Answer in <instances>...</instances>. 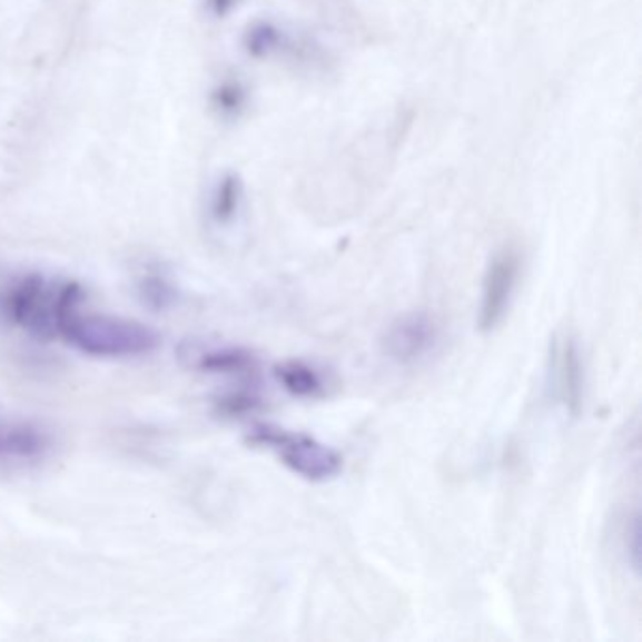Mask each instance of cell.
Listing matches in <instances>:
<instances>
[{"label": "cell", "instance_id": "ba28073f", "mask_svg": "<svg viewBox=\"0 0 642 642\" xmlns=\"http://www.w3.org/2000/svg\"><path fill=\"white\" fill-rule=\"evenodd\" d=\"M187 358L203 374L238 375L253 377L257 374L258 360L251 350L241 347H214V349H187Z\"/></svg>", "mask_w": 642, "mask_h": 642}, {"label": "cell", "instance_id": "6da1fadb", "mask_svg": "<svg viewBox=\"0 0 642 642\" xmlns=\"http://www.w3.org/2000/svg\"><path fill=\"white\" fill-rule=\"evenodd\" d=\"M86 288L73 279L43 274H27L16 279L2 294V313L19 330L51 342L59 337L62 320L80 309Z\"/></svg>", "mask_w": 642, "mask_h": 642}, {"label": "cell", "instance_id": "52a82bcc", "mask_svg": "<svg viewBox=\"0 0 642 642\" xmlns=\"http://www.w3.org/2000/svg\"><path fill=\"white\" fill-rule=\"evenodd\" d=\"M51 448V435L37 423L0 415V462L31 464Z\"/></svg>", "mask_w": 642, "mask_h": 642}, {"label": "cell", "instance_id": "9c48e42d", "mask_svg": "<svg viewBox=\"0 0 642 642\" xmlns=\"http://www.w3.org/2000/svg\"><path fill=\"white\" fill-rule=\"evenodd\" d=\"M136 285H138L140 300L155 312L170 309L179 298L176 282L166 274L165 269L157 268V266H149V268L144 269Z\"/></svg>", "mask_w": 642, "mask_h": 642}, {"label": "cell", "instance_id": "5b68a950", "mask_svg": "<svg viewBox=\"0 0 642 642\" xmlns=\"http://www.w3.org/2000/svg\"><path fill=\"white\" fill-rule=\"evenodd\" d=\"M551 383L554 396L571 416L581 415L584 404V367L575 337L560 334L551 345Z\"/></svg>", "mask_w": 642, "mask_h": 642}, {"label": "cell", "instance_id": "8fae6325", "mask_svg": "<svg viewBox=\"0 0 642 642\" xmlns=\"http://www.w3.org/2000/svg\"><path fill=\"white\" fill-rule=\"evenodd\" d=\"M260 407L257 394L247 391L230 392L217 399V411L225 416H241Z\"/></svg>", "mask_w": 642, "mask_h": 642}, {"label": "cell", "instance_id": "277c9868", "mask_svg": "<svg viewBox=\"0 0 642 642\" xmlns=\"http://www.w3.org/2000/svg\"><path fill=\"white\" fill-rule=\"evenodd\" d=\"M521 274V255L513 247H503L490 260L484 274L483 298L478 307V330H496L513 300L514 288Z\"/></svg>", "mask_w": 642, "mask_h": 642}, {"label": "cell", "instance_id": "7a4b0ae2", "mask_svg": "<svg viewBox=\"0 0 642 642\" xmlns=\"http://www.w3.org/2000/svg\"><path fill=\"white\" fill-rule=\"evenodd\" d=\"M59 339L97 358H132L159 349V332L132 318L102 313H70L59 328Z\"/></svg>", "mask_w": 642, "mask_h": 642}, {"label": "cell", "instance_id": "7c38bea8", "mask_svg": "<svg viewBox=\"0 0 642 642\" xmlns=\"http://www.w3.org/2000/svg\"><path fill=\"white\" fill-rule=\"evenodd\" d=\"M239 203V187L234 179H225L215 195L214 217L219 223H228L236 215Z\"/></svg>", "mask_w": 642, "mask_h": 642}, {"label": "cell", "instance_id": "3957f363", "mask_svg": "<svg viewBox=\"0 0 642 642\" xmlns=\"http://www.w3.org/2000/svg\"><path fill=\"white\" fill-rule=\"evenodd\" d=\"M251 447L276 454L290 472L312 483H325L343 470L342 454L300 432H288L274 424H257L247 435Z\"/></svg>", "mask_w": 642, "mask_h": 642}, {"label": "cell", "instance_id": "8992f818", "mask_svg": "<svg viewBox=\"0 0 642 642\" xmlns=\"http://www.w3.org/2000/svg\"><path fill=\"white\" fill-rule=\"evenodd\" d=\"M437 337V325L428 313H405L388 326L383 347L392 360L411 366L434 349Z\"/></svg>", "mask_w": 642, "mask_h": 642}, {"label": "cell", "instance_id": "30bf717a", "mask_svg": "<svg viewBox=\"0 0 642 642\" xmlns=\"http://www.w3.org/2000/svg\"><path fill=\"white\" fill-rule=\"evenodd\" d=\"M276 377L283 388L296 398H317L323 392V381L306 362H283L276 366Z\"/></svg>", "mask_w": 642, "mask_h": 642}]
</instances>
